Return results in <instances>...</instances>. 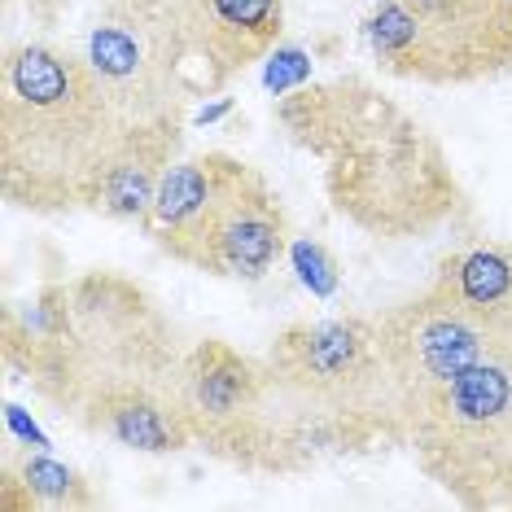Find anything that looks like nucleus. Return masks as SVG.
<instances>
[{
  "label": "nucleus",
  "instance_id": "2eb2a0df",
  "mask_svg": "<svg viewBox=\"0 0 512 512\" xmlns=\"http://www.w3.org/2000/svg\"><path fill=\"white\" fill-rule=\"evenodd\" d=\"M508 5H512V0H508Z\"/></svg>",
  "mask_w": 512,
  "mask_h": 512
},
{
  "label": "nucleus",
  "instance_id": "f257e3e1",
  "mask_svg": "<svg viewBox=\"0 0 512 512\" xmlns=\"http://www.w3.org/2000/svg\"><path fill=\"white\" fill-rule=\"evenodd\" d=\"M285 132L329 162V197L351 224L377 237H416L460 202L442 149L403 106L364 79L302 88L276 106Z\"/></svg>",
  "mask_w": 512,
  "mask_h": 512
},
{
  "label": "nucleus",
  "instance_id": "7ed1b4c3",
  "mask_svg": "<svg viewBox=\"0 0 512 512\" xmlns=\"http://www.w3.org/2000/svg\"><path fill=\"white\" fill-rule=\"evenodd\" d=\"M66 298L71 311L62 333L27 368V381H36L44 399H53L66 416H79L97 394L119 386L176 394L184 355H176L167 324L141 285L92 272L66 285Z\"/></svg>",
  "mask_w": 512,
  "mask_h": 512
},
{
  "label": "nucleus",
  "instance_id": "9b49d317",
  "mask_svg": "<svg viewBox=\"0 0 512 512\" xmlns=\"http://www.w3.org/2000/svg\"><path fill=\"white\" fill-rule=\"evenodd\" d=\"M176 149H180V127H136L127 136V145L119 149V158H114L92 211L110 219H145L162 176L176 162Z\"/></svg>",
  "mask_w": 512,
  "mask_h": 512
},
{
  "label": "nucleus",
  "instance_id": "423d86ee",
  "mask_svg": "<svg viewBox=\"0 0 512 512\" xmlns=\"http://www.w3.org/2000/svg\"><path fill=\"white\" fill-rule=\"evenodd\" d=\"M377 342L386 359L390 399L399 416L403 447L421 416L447 394L473 364H482L495 346V320L451 285H434L425 294L399 302L377 320Z\"/></svg>",
  "mask_w": 512,
  "mask_h": 512
},
{
  "label": "nucleus",
  "instance_id": "20e7f679",
  "mask_svg": "<svg viewBox=\"0 0 512 512\" xmlns=\"http://www.w3.org/2000/svg\"><path fill=\"white\" fill-rule=\"evenodd\" d=\"M377 66L407 84H477L512 71L508 0H381L364 18Z\"/></svg>",
  "mask_w": 512,
  "mask_h": 512
},
{
  "label": "nucleus",
  "instance_id": "39448f33",
  "mask_svg": "<svg viewBox=\"0 0 512 512\" xmlns=\"http://www.w3.org/2000/svg\"><path fill=\"white\" fill-rule=\"evenodd\" d=\"M75 53L127 127H184L193 88L171 0H106Z\"/></svg>",
  "mask_w": 512,
  "mask_h": 512
},
{
  "label": "nucleus",
  "instance_id": "4468645a",
  "mask_svg": "<svg viewBox=\"0 0 512 512\" xmlns=\"http://www.w3.org/2000/svg\"><path fill=\"white\" fill-rule=\"evenodd\" d=\"M294 263H298V276L311 294H333L337 289V263L329 259V250L316 246V241H298L294 246Z\"/></svg>",
  "mask_w": 512,
  "mask_h": 512
},
{
  "label": "nucleus",
  "instance_id": "0eeeda50",
  "mask_svg": "<svg viewBox=\"0 0 512 512\" xmlns=\"http://www.w3.org/2000/svg\"><path fill=\"white\" fill-rule=\"evenodd\" d=\"M289 250V219L281 197L272 193L259 171L241 162L202 219L167 246V254L184 267L224 281H263Z\"/></svg>",
  "mask_w": 512,
  "mask_h": 512
},
{
  "label": "nucleus",
  "instance_id": "ddd939ff",
  "mask_svg": "<svg viewBox=\"0 0 512 512\" xmlns=\"http://www.w3.org/2000/svg\"><path fill=\"white\" fill-rule=\"evenodd\" d=\"M97 495L71 464L49 460V456H27L22 464L9 460L0 477V508L22 512V508H88Z\"/></svg>",
  "mask_w": 512,
  "mask_h": 512
},
{
  "label": "nucleus",
  "instance_id": "1a4fd4ad",
  "mask_svg": "<svg viewBox=\"0 0 512 512\" xmlns=\"http://www.w3.org/2000/svg\"><path fill=\"white\" fill-rule=\"evenodd\" d=\"M171 14L189 49L193 97L224 88L285 31V0H171Z\"/></svg>",
  "mask_w": 512,
  "mask_h": 512
},
{
  "label": "nucleus",
  "instance_id": "6e6552de",
  "mask_svg": "<svg viewBox=\"0 0 512 512\" xmlns=\"http://www.w3.org/2000/svg\"><path fill=\"white\" fill-rule=\"evenodd\" d=\"M263 399L267 372L263 359L241 355L228 342H197L180 364L176 403L211 456L254 469L263 438Z\"/></svg>",
  "mask_w": 512,
  "mask_h": 512
},
{
  "label": "nucleus",
  "instance_id": "f03ea898",
  "mask_svg": "<svg viewBox=\"0 0 512 512\" xmlns=\"http://www.w3.org/2000/svg\"><path fill=\"white\" fill-rule=\"evenodd\" d=\"M136 127L71 44H9L0 62V189L31 211H92Z\"/></svg>",
  "mask_w": 512,
  "mask_h": 512
},
{
  "label": "nucleus",
  "instance_id": "f8f14e48",
  "mask_svg": "<svg viewBox=\"0 0 512 512\" xmlns=\"http://www.w3.org/2000/svg\"><path fill=\"white\" fill-rule=\"evenodd\" d=\"M241 162L228 158V154H202V158H184V162H171L167 176H162L154 202L141 219V228L158 241L162 250L171 246L176 237H184L202 211L215 202V193L228 184V176L237 171Z\"/></svg>",
  "mask_w": 512,
  "mask_h": 512
},
{
  "label": "nucleus",
  "instance_id": "9d476101",
  "mask_svg": "<svg viewBox=\"0 0 512 512\" xmlns=\"http://www.w3.org/2000/svg\"><path fill=\"white\" fill-rule=\"evenodd\" d=\"M75 421L84 425L88 434H101L127 451H145V456H176V451L193 447V429L184 421L176 394L158 390V386L106 390V394H97Z\"/></svg>",
  "mask_w": 512,
  "mask_h": 512
}]
</instances>
